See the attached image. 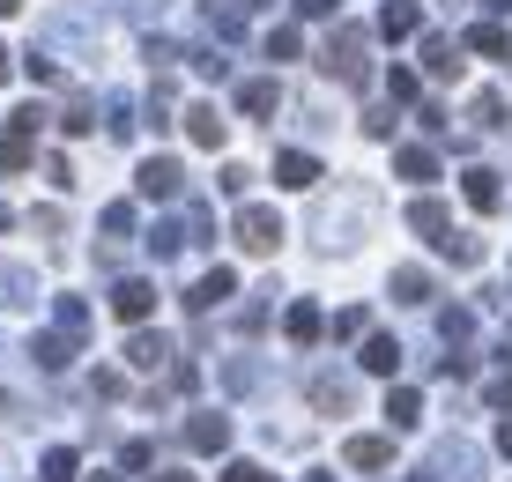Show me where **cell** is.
I'll return each instance as SVG.
<instances>
[{"label": "cell", "instance_id": "6da1fadb", "mask_svg": "<svg viewBox=\"0 0 512 482\" xmlns=\"http://www.w3.org/2000/svg\"><path fill=\"white\" fill-rule=\"evenodd\" d=\"M320 75H334L342 89H364V82H372V38H364L357 23H342L327 38V52H320Z\"/></svg>", "mask_w": 512, "mask_h": 482}, {"label": "cell", "instance_id": "7a4b0ae2", "mask_svg": "<svg viewBox=\"0 0 512 482\" xmlns=\"http://www.w3.org/2000/svg\"><path fill=\"white\" fill-rule=\"evenodd\" d=\"M282 238H290V223H282L268 201H245L238 208V245H245V253H275Z\"/></svg>", "mask_w": 512, "mask_h": 482}, {"label": "cell", "instance_id": "3957f363", "mask_svg": "<svg viewBox=\"0 0 512 482\" xmlns=\"http://www.w3.org/2000/svg\"><path fill=\"white\" fill-rule=\"evenodd\" d=\"M179 186H186V171L171 164V156H149V164L134 171V193H141V201H179Z\"/></svg>", "mask_w": 512, "mask_h": 482}, {"label": "cell", "instance_id": "277c9868", "mask_svg": "<svg viewBox=\"0 0 512 482\" xmlns=\"http://www.w3.org/2000/svg\"><path fill=\"white\" fill-rule=\"evenodd\" d=\"M112 312L127 319V327H141V319L156 312V282H141V275H127V282H112Z\"/></svg>", "mask_w": 512, "mask_h": 482}, {"label": "cell", "instance_id": "5b68a950", "mask_svg": "<svg viewBox=\"0 0 512 482\" xmlns=\"http://www.w3.org/2000/svg\"><path fill=\"white\" fill-rule=\"evenodd\" d=\"M231 297H238V275L231 267H208V275L186 290V312H216V305H231Z\"/></svg>", "mask_w": 512, "mask_h": 482}, {"label": "cell", "instance_id": "8992f818", "mask_svg": "<svg viewBox=\"0 0 512 482\" xmlns=\"http://www.w3.org/2000/svg\"><path fill=\"white\" fill-rule=\"evenodd\" d=\"M186 445L193 453H223V445H231V416H223V408H201V416L186 423Z\"/></svg>", "mask_w": 512, "mask_h": 482}, {"label": "cell", "instance_id": "52a82bcc", "mask_svg": "<svg viewBox=\"0 0 512 482\" xmlns=\"http://www.w3.org/2000/svg\"><path fill=\"white\" fill-rule=\"evenodd\" d=\"M282 334H290L297 349H312V342H320V334H327V312L312 305V297H297V305L282 312Z\"/></svg>", "mask_w": 512, "mask_h": 482}, {"label": "cell", "instance_id": "ba28073f", "mask_svg": "<svg viewBox=\"0 0 512 482\" xmlns=\"http://www.w3.org/2000/svg\"><path fill=\"white\" fill-rule=\"evenodd\" d=\"M275 186H290V193L320 186V156H305V149H282V156H275Z\"/></svg>", "mask_w": 512, "mask_h": 482}, {"label": "cell", "instance_id": "9c48e42d", "mask_svg": "<svg viewBox=\"0 0 512 482\" xmlns=\"http://www.w3.org/2000/svg\"><path fill=\"white\" fill-rule=\"evenodd\" d=\"M461 193H468V208H475V216H498V208H505V186H498V171H483V164H475V171L461 178Z\"/></svg>", "mask_w": 512, "mask_h": 482}, {"label": "cell", "instance_id": "30bf717a", "mask_svg": "<svg viewBox=\"0 0 512 482\" xmlns=\"http://www.w3.org/2000/svg\"><path fill=\"white\" fill-rule=\"evenodd\" d=\"M186 134L201 141V149H223V134H231V119H223L216 104H186Z\"/></svg>", "mask_w": 512, "mask_h": 482}, {"label": "cell", "instance_id": "8fae6325", "mask_svg": "<svg viewBox=\"0 0 512 482\" xmlns=\"http://www.w3.org/2000/svg\"><path fill=\"white\" fill-rule=\"evenodd\" d=\"M416 30H423V8H416V0H386V8H379V38H416Z\"/></svg>", "mask_w": 512, "mask_h": 482}, {"label": "cell", "instance_id": "7c38bea8", "mask_svg": "<svg viewBox=\"0 0 512 482\" xmlns=\"http://www.w3.org/2000/svg\"><path fill=\"white\" fill-rule=\"evenodd\" d=\"M357 364L372 371V379H394V371H401V342H394V334H364V356H357Z\"/></svg>", "mask_w": 512, "mask_h": 482}, {"label": "cell", "instance_id": "4fadbf2b", "mask_svg": "<svg viewBox=\"0 0 512 482\" xmlns=\"http://www.w3.org/2000/svg\"><path fill=\"white\" fill-rule=\"evenodd\" d=\"M342 460H349V468H386V460H394V438L364 431V438H349V445H342Z\"/></svg>", "mask_w": 512, "mask_h": 482}, {"label": "cell", "instance_id": "5bb4252c", "mask_svg": "<svg viewBox=\"0 0 512 482\" xmlns=\"http://www.w3.org/2000/svg\"><path fill=\"white\" fill-rule=\"evenodd\" d=\"M423 67H431L438 82H446V75H461V45H453L446 30H431V38H423Z\"/></svg>", "mask_w": 512, "mask_h": 482}, {"label": "cell", "instance_id": "9a60e30c", "mask_svg": "<svg viewBox=\"0 0 512 482\" xmlns=\"http://www.w3.org/2000/svg\"><path fill=\"white\" fill-rule=\"evenodd\" d=\"M461 45H468V52H483V60H512V30H505V23H475Z\"/></svg>", "mask_w": 512, "mask_h": 482}, {"label": "cell", "instance_id": "2e32d148", "mask_svg": "<svg viewBox=\"0 0 512 482\" xmlns=\"http://www.w3.org/2000/svg\"><path fill=\"white\" fill-rule=\"evenodd\" d=\"M30 164H38V134H15V127H8V141H0V171L23 178Z\"/></svg>", "mask_w": 512, "mask_h": 482}, {"label": "cell", "instance_id": "e0dca14e", "mask_svg": "<svg viewBox=\"0 0 512 482\" xmlns=\"http://www.w3.org/2000/svg\"><path fill=\"white\" fill-rule=\"evenodd\" d=\"M409 230H423V238H446V230H453V216H446V201H409Z\"/></svg>", "mask_w": 512, "mask_h": 482}, {"label": "cell", "instance_id": "ac0fdd59", "mask_svg": "<svg viewBox=\"0 0 512 482\" xmlns=\"http://www.w3.org/2000/svg\"><path fill=\"white\" fill-rule=\"evenodd\" d=\"M386 423H394V431H416V423H423L416 386H394V394H386Z\"/></svg>", "mask_w": 512, "mask_h": 482}, {"label": "cell", "instance_id": "d6986e66", "mask_svg": "<svg viewBox=\"0 0 512 482\" xmlns=\"http://www.w3.org/2000/svg\"><path fill=\"white\" fill-rule=\"evenodd\" d=\"M127 364H134V371L171 364V342H164V334H134V342H127Z\"/></svg>", "mask_w": 512, "mask_h": 482}, {"label": "cell", "instance_id": "ffe728a7", "mask_svg": "<svg viewBox=\"0 0 512 482\" xmlns=\"http://www.w3.org/2000/svg\"><path fill=\"white\" fill-rule=\"evenodd\" d=\"M275 104H282V89H275V82H245V89H238V112H245V119H268Z\"/></svg>", "mask_w": 512, "mask_h": 482}, {"label": "cell", "instance_id": "44dd1931", "mask_svg": "<svg viewBox=\"0 0 512 482\" xmlns=\"http://www.w3.org/2000/svg\"><path fill=\"white\" fill-rule=\"evenodd\" d=\"M394 171L416 178V186H431V178H438V156H431V149H394Z\"/></svg>", "mask_w": 512, "mask_h": 482}, {"label": "cell", "instance_id": "7402d4cb", "mask_svg": "<svg viewBox=\"0 0 512 482\" xmlns=\"http://www.w3.org/2000/svg\"><path fill=\"white\" fill-rule=\"evenodd\" d=\"M431 297V275L423 267H394V305H423Z\"/></svg>", "mask_w": 512, "mask_h": 482}, {"label": "cell", "instance_id": "603a6c76", "mask_svg": "<svg viewBox=\"0 0 512 482\" xmlns=\"http://www.w3.org/2000/svg\"><path fill=\"white\" fill-rule=\"evenodd\" d=\"M349 401H357V394H349V379H312V408H327V416H342Z\"/></svg>", "mask_w": 512, "mask_h": 482}, {"label": "cell", "instance_id": "cb8c5ba5", "mask_svg": "<svg viewBox=\"0 0 512 482\" xmlns=\"http://www.w3.org/2000/svg\"><path fill=\"white\" fill-rule=\"evenodd\" d=\"M30 356H38L45 371H67V356H75V342H67V334H38V342H30Z\"/></svg>", "mask_w": 512, "mask_h": 482}, {"label": "cell", "instance_id": "d4e9b609", "mask_svg": "<svg viewBox=\"0 0 512 482\" xmlns=\"http://www.w3.org/2000/svg\"><path fill=\"white\" fill-rule=\"evenodd\" d=\"M60 334H67V342L90 334V305H82V297H60Z\"/></svg>", "mask_w": 512, "mask_h": 482}, {"label": "cell", "instance_id": "484cf974", "mask_svg": "<svg viewBox=\"0 0 512 482\" xmlns=\"http://www.w3.org/2000/svg\"><path fill=\"white\" fill-rule=\"evenodd\" d=\"M386 97H394V104H416V97H423V82L409 75V67H386Z\"/></svg>", "mask_w": 512, "mask_h": 482}, {"label": "cell", "instance_id": "4316f807", "mask_svg": "<svg viewBox=\"0 0 512 482\" xmlns=\"http://www.w3.org/2000/svg\"><path fill=\"white\" fill-rule=\"evenodd\" d=\"M297 52H305V38H297L290 23H282V30H268V60H275V67H282V60H297Z\"/></svg>", "mask_w": 512, "mask_h": 482}, {"label": "cell", "instance_id": "83f0119b", "mask_svg": "<svg viewBox=\"0 0 512 482\" xmlns=\"http://www.w3.org/2000/svg\"><path fill=\"white\" fill-rule=\"evenodd\" d=\"M0 305H30V275L23 267H0Z\"/></svg>", "mask_w": 512, "mask_h": 482}, {"label": "cell", "instance_id": "f1b7e54d", "mask_svg": "<svg viewBox=\"0 0 512 482\" xmlns=\"http://www.w3.org/2000/svg\"><path fill=\"white\" fill-rule=\"evenodd\" d=\"M45 119H52V112H45V104H38V97H30V104H15V112H8V127H15V134H38V127H45Z\"/></svg>", "mask_w": 512, "mask_h": 482}, {"label": "cell", "instance_id": "f546056e", "mask_svg": "<svg viewBox=\"0 0 512 482\" xmlns=\"http://www.w3.org/2000/svg\"><path fill=\"white\" fill-rule=\"evenodd\" d=\"M75 468H82V460L67 453V445H52V453H45V482H75Z\"/></svg>", "mask_w": 512, "mask_h": 482}, {"label": "cell", "instance_id": "4dcf8cb0", "mask_svg": "<svg viewBox=\"0 0 512 482\" xmlns=\"http://www.w3.org/2000/svg\"><path fill=\"white\" fill-rule=\"evenodd\" d=\"M475 127H505V97H498V89H483V97H475Z\"/></svg>", "mask_w": 512, "mask_h": 482}, {"label": "cell", "instance_id": "1f68e13d", "mask_svg": "<svg viewBox=\"0 0 512 482\" xmlns=\"http://www.w3.org/2000/svg\"><path fill=\"white\" fill-rule=\"evenodd\" d=\"M179 245H186V230H171V223H156V230H149V253H156V260H171Z\"/></svg>", "mask_w": 512, "mask_h": 482}, {"label": "cell", "instance_id": "d6a6232c", "mask_svg": "<svg viewBox=\"0 0 512 482\" xmlns=\"http://www.w3.org/2000/svg\"><path fill=\"white\" fill-rule=\"evenodd\" d=\"M438 334H446V342H453V349H461V342H468V334H475V319H468V312H438Z\"/></svg>", "mask_w": 512, "mask_h": 482}, {"label": "cell", "instance_id": "836d02e7", "mask_svg": "<svg viewBox=\"0 0 512 482\" xmlns=\"http://www.w3.org/2000/svg\"><path fill=\"white\" fill-rule=\"evenodd\" d=\"M223 482H275V475L260 468V460H231V468H223Z\"/></svg>", "mask_w": 512, "mask_h": 482}, {"label": "cell", "instance_id": "e575fe53", "mask_svg": "<svg viewBox=\"0 0 512 482\" xmlns=\"http://www.w3.org/2000/svg\"><path fill=\"white\" fill-rule=\"evenodd\" d=\"M357 334H364V312H357V305L334 312V342H357Z\"/></svg>", "mask_w": 512, "mask_h": 482}, {"label": "cell", "instance_id": "d590c367", "mask_svg": "<svg viewBox=\"0 0 512 482\" xmlns=\"http://www.w3.org/2000/svg\"><path fill=\"white\" fill-rule=\"evenodd\" d=\"M90 394H97V401H119V394H127V379H119V371H97Z\"/></svg>", "mask_w": 512, "mask_h": 482}, {"label": "cell", "instance_id": "8d00e7d4", "mask_svg": "<svg viewBox=\"0 0 512 482\" xmlns=\"http://www.w3.org/2000/svg\"><path fill=\"white\" fill-rule=\"evenodd\" d=\"M149 460H156V445H149V438H134L127 453H119V468H134V475H141V468H149Z\"/></svg>", "mask_w": 512, "mask_h": 482}, {"label": "cell", "instance_id": "74e56055", "mask_svg": "<svg viewBox=\"0 0 512 482\" xmlns=\"http://www.w3.org/2000/svg\"><path fill=\"white\" fill-rule=\"evenodd\" d=\"M104 230H112V238H127V230H134V208H127V201L104 208Z\"/></svg>", "mask_w": 512, "mask_h": 482}, {"label": "cell", "instance_id": "f35d334b", "mask_svg": "<svg viewBox=\"0 0 512 482\" xmlns=\"http://www.w3.org/2000/svg\"><path fill=\"white\" fill-rule=\"evenodd\" d=\"M364 134H372V141H394V112H364Z\"/></svg>", "mask_w": 512, "mask_h": 482}, {"label": "cell", "instance_id": "ab89813d", "mask_svg": "<svg viewBox=\"0 0 512 482\" xmlns=\"http://www.w3.org/2000/svg\"><path fill=\"white\" fill-rule=\"evenodd\" d=\"M297 15H342V0H297Z\"/></svg>", "mask_w": 512, "mask_h": 482}, {"label": "cell", "instance_id": "60d3db41", "mask_svg": "<svg viewBox=\"0 0 512 482\" xmlns=\"http://www.w3.org/2000/svg\"><path fill=\"white\" fill-rule=\"evenodd\" d=\"M498 453H512V416L498 423Z\"/></svg>", "mask_w": 512, "mask_h": 482}, {"label": "cell", "instance_id": "b9f144b4", "mask_svg": "<svg viewBox=\"0 0 512 482\" xmlns=\"http://www.w3.org/2000/svg\"><path fill=\"white\" fill-rule=\"evenodd\" d=\"M8 75H15V52H8V45H0V82H8Z\"/></svg>", "mask_w": 512, "mask_h": 482}, {"label": "cell", "instance_id": "7bdbcfd3", "mask_svg": "<svg viewBox=\"0 0 512 482\" xmlns=\"http://www.w3.org/2000/svg\"><path fill=\"white\" fill-rule=\"evenodd\" d=\"M149 482H193V475H149Z\"/></svg>", "mask_w": 512, "mask_h": 482}, {"label": "cell", "instance_id": "ee69618b", "mask_svg": "<svg viewBox=\"0 0 512 482\" xmlns=\"http://www.w3.org/2000/svg\"><path fill=\"white\" fill-rule=\"evenodd\" d=\"M15 8H23V0H0V15H15Z\"/></svg>", "mask_w": 512, "mask_h": 482}, {"label": "cell", "instance_id": "f6af8a7d", "mask_svg": "<svg viewBox=\"0 0 512 482\" xmlns=\"http://www.w3.org/2000/svg\"><path fill=\"white\" fill-rule=\"evenodd\" d=\"M8 223H15V216H8V201H0V230H8Z\"/></svg>", "mask_w": 512, "mask_h": 482}, {"label": "cell", "instance_id": "bcb514c9", "mask_svg": "<svg viewBox=\"0 0 512 482\" xmlns=\"http://www.w3.org/2000/svg\"><path fill=\"white\" fill-rule=\"evenodd\" d=\"M305 482H334V475H305Z\"/></svg>", "mask_w": 512, "mask_h": 482}, {"label": "cell", "instance_id": "7dc6e473", "mask_svg": "<svg viewBox=\"0 0 512 482\" xmlns=\"http://www.w3.org/2000/svg\"><path fill=\"white\" fill-rule=\"evenodd\" d=\"M90 482H119V475H90Z\"/></svg>", "mask_w": 512, "mask_h": 482}]
</instances>
